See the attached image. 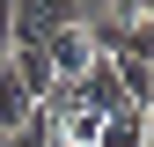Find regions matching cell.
<instances>
[{
  "mask_svg": "<svg viewBox=\"0 0 154 147\" xmlns=\"http://www.w3.org/2000/svg\"><path fill=\"white\" fill-rule=\"evenodd\" d=\"M66 22H81V0H15V44H44Z\"/></svg>",
  "mask_w": 154,
  "mask_h": 147,
  "instance_id": "6da1fadb",
  "label": "cell"
},
{
  "mask_svg": "<svg viewBox=\"0 0 154 147\" xmlns=\"http://www.w3.org/2000/svg\"><path fill=\"white\" fill-rule=\"evenodd\" d=\"M73 103H81V110H95V118H118V110H140V103H132L125 88H118V66H110V59H95V66L81 74V81H73Z\"/></svg>",
  "mask_w": 154,
  "mask_h": 147,
  "instance_id": "7a4b0ae2",
  "label": "cell"
},
{
  "mask_svg": "<svg viewBox=\"0 0 154 147\" xmlns=\"http://www.w3.org/2000/svg\"><path fill=\"white\" fill-rule=\"evenodd\" d=\"M44 59H51V74H59V81H81V74L95 66V52H88V30H81V22H66L59 37H44Z\"/></svg>",
  "mask_w": 154,
  "mask_h": 147,
  "instance_id": "3957f363",
  "label": "cell"
},
{
  "mask_svg": "<svg viewBox=\"0 0 154 147\" xmlns=\"http://www.w3.org/2000/svg\"><path fill=\"white\" fill-rule=\"evenodd\" d=\"M0 66H15V81L29 88V103H44L51 88H59V74H51V59H44V44H15Z\"/></svg>",
  "mask_w": 154,
  "mask_h": 147,
  "instance_id": "277c9868",
  "label": "cell"
},
{
  "mask_svg": "<svg viewBox=\"0 0 154 147\" xmlns=\"http://www.w3.org/2000/svg\"><path fill=\"white\" fill-rule=\"evenodd\" d=\"M29 88L15 81V66H0V133H22V118H29Z\"/></svg>",
  "mask_w": 154,
  "mask_h": 147,
  "instance_id": "5b68a950",
  "label": "cell"
},
{
  "mask_svg": "<svg viewBox=\"0 0 154 147\" xmlns=\"http://www.w3.org/2000/svg\"><path fill=\"white\" fill-rule=\"evenodd\" d=\"M95 147H147V110H118V118H103Z\"/></svg>",
  "mask_w": 154,
  "mask_h": 147,
  "instance_id": "8992f818",
  "label": "cell"
},
{
  "mask_svg": "<svg viewBox=\"0 0 154 147\" xmlns=\"http://www.w3.org/2000/svg\"><path fill=\"white\" fill-rule=\"evenodd\" d=\"M15 52V0H0V59Z\"/></svg>",
  "mask_w": 154,
  "mask_h": 147,
  "instance_id": "52a82bcc",
  "label": "cell"
},
{
  "mask_svg": "<svg viewBox=\"0 0 154 147\" xmlns=\"http://www.w3.org/2000/svg\"><path fill=\"white\" fill-rule=\"evenodd\" d=\"M0 147H29V140H22V133H0Z\"/></svg>",
  "mask_w": 154,
  "mask_h": 147,
  "instance_id": "ba28073f",
  "label": "cell"
},
{
  "mask_svg": "<svg viewBox=\"0 0 154 147\" xmlns=\"http://www.w3.org/2000/svg\"><path fill=\"white\" fill-rule=\"evenodd\" d=\"M132 8H140V15H147V22H154V0H132Z\"/></svg>",
  "mask_w": 154,
  "mask_h": 147,
  "instance_id": "9c48e42d",
  "label": "cell"
},
{
  "mask_svg": "<svg viewBox=\"0 0 154 147\" xmlns=\"http://www.w3.org/2000/svg\"><path fill=\"white\" fill-rule=\"evenodd\" d=\"M140 110H147V118H154V81H147V103H140Z\"/></svg>",
  "mask_w": 154,
  "mask_h": 147,
  "instance_id": "30bf717a",
  "label": "cell"
}]
</instances>
